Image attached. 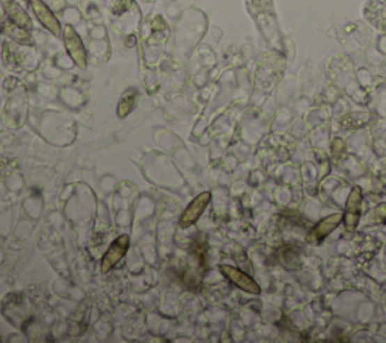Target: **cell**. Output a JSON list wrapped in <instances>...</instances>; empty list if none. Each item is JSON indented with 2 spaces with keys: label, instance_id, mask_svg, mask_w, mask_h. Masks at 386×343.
Returning a JSON list of instances; mask_svg holds the SVG:
<instances>
[{
  "label": "cell",
  "instance_id": "5",
  "mask_svg": "<svg viewBox=\"0 0 386 343\" xmlns=\"http://www.w3.org/2000/svg\"><path fill=\"white\" fill-rule=\"evenodd\" d=\"M210 201H211V192H208V191L201 192L199 195L193 198V200L187 204L185 212H183V215H181L180 227L181 229L192 227V225L201 218L202 213L206 212Z\"/></svg>",
  "mask_w": 386,
  "mask_h": 343
},
{
  "label": "cell",
  "instance_id": "11",
  "mask_svg": "<svg viewBox=\"0 0 386 343\" xmlns=\"http://www.w3.org/2000/svg\"><path fill=\"white\" fill-rule=\"evenodd\" d=\"M136 100H137V89L128 88L127 91L123 94L121 100H119V103H118V107H116L118 119H125V116L134 109Z\"/></svg>",
  "mask_w": 386,
  "mask_h": 343
},
{
  "label": "cell",
  "instance_id": "8",
  "mask_svg": "<svg viewBox=\"0 0 386 343\" xmlns=\"http://www.w3.org/2000/svg\"><path fill=\"white\" fill-rule=\"evenodd\" d=\"M344 220V213H332L326 216L325 220H321L314 229L308 233V242L309 243H320L325 238H327L330 233H332L339 224Z\"/></svg>",
  "mask_w": 386,
  "mask_h": 343
},
{
  "label": "cell",
  "instance_id": "3",
  "mask_svg": "<svg viewBox=\"0 0 386 343\" xmlns=\"http://www.w3.org/2000/svg\"><path fill=\"white\" fill-rule=\"evenodd\" d=\"M128 248H130V236L128 234H121V236H118L112 243H110L107 251L101 257V264H100V269L103 274H107L112 270L119 261H121Z\"/></svg>",
  "mask_w": 386,
  "mask_h": 343
},
{
  "label": "cell",
  "instance_id": "4",
  "mask_svg": "<svg viewBox=\"0 0 386 343\" xmlns=\"http://www.w3.org/2000/svg\"><path fill=\"white\" fill-rule=\"evenodd\" d=\"M219 270L222 273V275L229 280L234 286H237L238 289H242L243 292L252 294V295H260L261 294V287L260 284L255 282V280L247 275L243 270H240L238 268H234L231 265H220Z\"/></svg>",
  "mask_w": 386,
  "mask_h": 343
},
{
  "label": "cell",
  "instance_id": "6",
  "mask_svg": "<svg viewBox=\"0 0 386 343\" xmlns=\"http://www.w3.org/2000/svg\"><path fill=\"white\" fill-rule=\"evenodd\" d=\"M29 5L32 8L35 17L38 19V22L45 29H47L50 33H53L54 37L62 35V26L58 20V17L54 15V13L47 5H45V2H43V0H29Z\"/></svg>",
  "mask_w": 386,
  "mask_h": 343
},
{
  "label": "cell",
  "instance_id": "2",
  "mask_svg": "<svg viewBox=\"0 0 386 343\" xmlns=\"http://www.w3.org/2000/svg\"><path fill=\"white\" fill-rule=\"evenodd\" d=\"M62 38L63 44H65V50L72 62H75L79 68L85 70L88 67V53L77 31L72 28L71 24H67L62 31Z\"/></svg>",
  "mask_w": 386,
  "mask_h": 343
},
{
  "label": "cell",
  "instance_id": "10",
  "mask_svg": "<svg viewBox=\"0 0 386 343\" xmlns=\"http://www.w3.org/2000/svg\"><path fill=\"white\" fill-rule=\"evenodd\" d=\"M0 3H2L3 13L6 14L8 20L14 22L15 24L22 26V28L31 31L32 29V20L29 14H27L22 5H18L15 0H0Z\"/></svg>",
  "mask_w": 386,
  "mask_h": 343
},
{
  "label": "cell",
  "instance_id": "7",
  "mask_svg": "<svg viewBox=\"0 0 386 343\" xmlns=\"http://www.w3.org/2000/svg\"><path fill=\"white\" fill-rule=\"evenodd\" d=\"M361 209H362V191L357 186H355L350 195L347 198L346 211H344V224L348 231H355L357 227V222L361 218Z\"/></svg>",
  "mask_w": 386,
  "mask_h": 343
},
{
  "label": "cell",
  "instance_id": "9",
  "mask_svg": "<svg viewBox=\"0 0 386 343\" xmlns=\"http://www.w3.org/2000/svg\"><path fill=\"white\" fill-rule=\"evenodd\" d=\"M0 31H2L3 35H6L9 40H13L15 44H18V46H23V47L35 46V40L31 35V31L22 28V26L15 24L11 20H5L2 24H0Z\"/></svg>",
  "mask_w": 386,
  "mask_h": 343
},
{
  "label": "cell",
  "instance_id": "1",
  "mask_svg": "<svg viewBox=\"0 0 386 343\" xmlns=\"http://www.w3.org/2000/svg\"><path fill=\"white\" fill-rule=\"evenodd\" d=\"M246 6L256 26H258L264 40L268 41L272 47L279 49L281 35L272 0H246Z\"/></svg>",
  "mask_w": 386,
  "mask_h": 343
}]
</instances>
